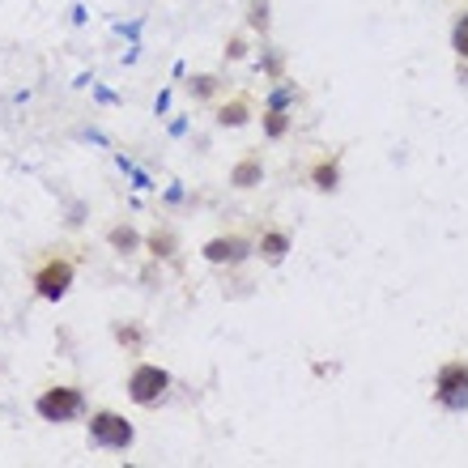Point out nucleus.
<instances>
[{
	"mask_svg": "<svg viewBox=\"0 0 468 468\" xmlns=\"http://www.w3.org/2000/svg\"><path fill=\"white\" fill-rule=\"evenodd\" d=\"M0 371H4V367H0Z\"/></svg>",
	"mask_w": 468,
	"mask_h": 468,
	"instance_id": "obj_25",
	"label": "nucleus"
},
{
	"mask_svg": "<svg viewBox=\"0 0 468 468\" xmlns=\"http://www.w3.org/2000/svg\"><path fill=\"white\" fill-rule=\"evenodd\" d=\"M145 252H149V260H157V264L175 260V252H179V234L171 230V226H154V230L145 234Z\"/></svg>",
	"mask_w": 468,
	"mask_h": 468,
	"instance_id": "obj_12",
	"label": "nucleus"
},
{
	"mask_svg": "<svg viewBox=\"0 0 468 468\" xmlns=\"http://www.w3.org/2000/svg\"><path fill=\"white\" fill-rule=\"evenodd\" d=\"M290 252H294V238H290V230H281V226H269V230H260V238H255V255H260L269 269H281Z\"/></svg>",
	"mask_w": 468,
	"mask_h": 468,
	"instance_id": "obj_7",
	"label": "nucleus"
},
{
	"mask_svg": "<svg viewBox=\"0 0 468 468\" xmlns=\"http://www.w3.org/2000/svg\"><path fill=\"white\" fill-rule=\"evenodd\" d=\"M243 26H247L252 35H260V39H269V30H273V4H269V0H247Z\"/></svg>",
	"mask_w": 468,
	"mask_h": 468,
	"instance_id": "obj_15",
	"label": "nucleus"
},
{
	"mask_svg": "<svg viewBox=\"0 0 468 468\" xmlns=\"http://www.w3.org/2000/svg\"><path fill=\"white\" fill-rule=\"evenodd\" d=\"M451 52H456V60H468V9H460L451 21Z\"/></svg>",
	"mask_w": 468,
	"mask_h": 468,
	"instance_id": "obj_19",
	"label": "nucleus"
},
{
	"mask_svg": "<svg viewBox=\"0 0 468 468\" xmlns=\"http://www.w3.org/2000/svg\"><path fill=\"white\" fill-rule=\"evenodd\" d=\"M307 183H311L315 192H324V196H336V192H341V183H345V175H341V154L319 157L311 171H307Z\"/></svg>",
	"mask_w": 468,
	"mask_h": 468,
	"instance_id": "obj_9",
	"label": "nucleus"
},
{
	"mask_svg": "<svg viewBox=\"0 0 468 468\" xmlns=\"http://www.w3.org/2000/svg\"><path fill=\"white\" fill-rule=\"evenodd\" d=\"M85 443L94 451H133L137 443V426L116 409H94L90 413V422H85Z\"/></svg>",
	"mask_w": 468,
	"mask_h": 468,
	"instance_id": "obj_3",
	"label": "nucleus"
},
{
	"mask_svg": "<svg viewBox=\"0 0 468 468\" xmlns=\"http://www.w3.org/2000/svg\"><path fill=\"white\" fill-rule=\"evenodd\" d=\"M264 175H269V171H264L260 154H243L230 166V175H226V179H230L234 192H252V188H260V183H264Z\"/></svg>",
	"mask_w": 468,
	"mask_h": 468,
	"instance_id": "obj_10",
	"label": "nucleus"
},
{
	"mask_svg": "<svg viewBox=\"0 0 468 468\" xmlns=\"http://www.w3.org/2000/svg\"><path fill=\"white\" fill-rule=\"evenodd\" d=\"M35 417L47 422V426H69V422H81L90 417V396L77 388V383H47L35 396Z\"/></svg>",
	"mask_w": 468,
	"mask_h": 468,
	"instance_id": "obj_1",
	"label": "nucleus"
},
{
	"mask_svg": "<svg viewBox=\"0 0 468 468\" xmlns=\"http://www.w3.org/2000/svg\"><path fill=\"white\" fill-rule=\"evenodd\" d=\"M73 281H77V264L69 260V255H43L39 264L30 269V286H35V298L43 303H64L69 290H73Z\"/></svg>",
	"mask_w": 468,
	"mask_h": 468,
	"instance_id": "obj_4",
	"label": "nucleus"
},
{
	"mask_svg": "<svg viewBox=\"0 0 468 468\" xmlns=\"http://www.w3.org/2000/svg\"><path fill=\"white\" fill-rule=\"evenodd\" d=\"M107 247L116 255H137V252H145V234H141L133 222H116V226L107 230Z\"/></svg>",
	"mask_w": 468,
	"mask_h": 468,
	"instance_id": "obj_11",
	"label": "nucleus"
},
{
	"mask_svg": "<svg viewBox=\"0 0 468 468\" xmlns=\"http://www.w3.org/2000/svg\"><path fill=\"white\" fill-rule=\"evenodd\" d=\"M303 98V90L294 85L290 77H281V81H273V90L264 94V107H277V111H294V102Z\"/></svg>",
	"mask_w": 468,
	"mask_h": 468,
	"instance_id": "obj_18",
	"label": "nucleus"
},
{
	"mask_svg": "<svg viewBox=\"0 0 468 468\" xmlns=\"http://www.w3.org/2000/svg\"><path fill=\"white\" fill-rule=\"evenodd\" d=\"M255 255V238H247V234H214V238H205L200 243V260L205 264H214V269H238V264H247Z\"/></svg>",
	"mask_w": 468,
	"mask_h": 468,
	"instance_id": "obj_6",
	"label": "nucleus"
},
{
	"mask_svg": "<svg viewBox=\"0 0 468 468\" xmlns=\"http://www.w3.org/2000/svg\"><path fill=\"white\" fill-rule=\"evenodd\" d=\"M460 85L468 90V60H460Z\"/></svg>",
	"mask_w": 468,
	"mask_h": 468,
	"instance_id": "obj_24",
	"label": "nucleus"
},
{
	"mask_svg": "<svg viewBox=\"0 0 468 468\" xmlns=\"http://www.w3.org/2000/svg\"><path fill=\"white\" fill-rule=\"evenodd\" d=\"M260 133H264V141H286L294 133V111L264 107V116H260Z\"/></svg>",
	"mask_w": 468,
	"mask_h": 468,
	"instance_id": "obj_13",
	"label": "nucleus"
},
{
	"mask_svg": "<svg viewBox=\"0 0 468 468\" xmlns=\"http://www.w3.org/2000/svg\"><path fill=\"white\" fill-rule=\"evenodd\" d=\"M111 336H116V345L119 350H128V353H141L145 350V341H149V332L141 328L137 319H124V324H111Z\"/></svg>",
	"mask_w": 468,
	"mask_h": 468,
	"instance_id": "obj_14",
	"label": "nucleus"
},
{
	"mask_svg": "<svg viewBox=\"0 0 468 468\" xmlns=\"http://www.w3.org/2000/svg\"><path fill=\"white\" fill-rule=\"evenodd\" d=\"M171 388H175V375L166 371V367H157V362H145V358H141L137 367L128 371V379H124V396H128L137 409H157V405H166Z\"/></svg>",
	"mask_w": 468,
	"mask_h": 468,
	"instance_id": "obj_2",
	"label": "nucleus"
},
{
	"mask_svg": "<svg viewBox=\"0 0 468 468\" xmlns=\"http://www.w3.org/2000/svg\"><path fill=\"white\" fill-rule=\"evenodd\" d=\"M64 226H69V230H81V226H85V200H73V205H69Z\"/></svg>",
	"mask_w": 468,
	"mask_h": 468,
	"instance_id": "obj_21",
	"label": "nucleus"
},
{
	"mask_svg": "<svg viewBox=\"0 0 468 468\" xmlns=\"http://www.w3.org/2000/svg\"><path fill=\"white\" fill-rule=\"evenodd\" d=\"M247 52H252V43H247V26H243V30H234L230 39H226L222 60H226V64H238V60H247Z\"/></svg>",
	"mask_w": 468,
	"mask_h": 468,
	"instance_id": "obj_20",
	"label": "nucleus"
},
{
	"mask_svg": "<svg viewBox=\"0 0 468 468\" xmlns=\"http://www.w3.org/2000/svg\"><path fill=\"white\" fill-rule=\"evenodd\" d=\"M222 90H226L222 73H192V81H188V94H192V102H214Z\"/></svg>",
	"mask_w": 468,
	"mask_h": 468,
	"instance_id": "obj_16",
	"label": "nucleus"
},
{
	"mask_svg": "<svg viewBox=\"0 0 468 468\" xmlns=\"http://www.w3.org/2000/svg\"><path fill=\"white\" fill-rule=\"evenodd\" d=\"M166 107H171V90H162L154 102V116H166Z\"/></svg>",
	"mask_w": 468,
	"mask_h": 468,
	"instance_id": "obj_23",
	"label": "nucleus"
},
{
	"mask_svg": "<svg viewBox=\"0 0 468 468\" xmlns=\"http://www.w3.org/2000/svg\"><path fill=\"white\" fill-rule=\"evenodd\" d=\"M255 69H260L269 81H281V77H286V52H281L277 43H264V47H260V56H255Z\"/></svg>",
	"mask_w": 468,
	"mask_h": 468,
	"instance_id": "obj_17",
	"label": "nucleus"
},
{
	"mask_svg": "<svg viewBox=\"0 0 468 468\" xmlns=\"http://www.w3.org/2000/svg\"><path fill=\"white\" fill-rule=\"evenodd\" d=\"M162 205H183V183H171L166 196H162Z\"/></svg>",
	"mask_w": 468,
	"mask_h": 468,
	"instance_id": "obj_22",
	"label": "nucleus"
},
{
	"mask_svg": "<svg viewBox=\"0 0 468 468\" xmlns=\"http://www.w3.org/2000/svg\"><path fill=\"white\" fill-rule=\"evenodd\" d=\"M434 405L443 413H468V362L448 358L434 371Z\"/></svg>",
	"mask_w": 468,
	"mask_h": 468,
	"instance_id": "obj_5",
	"label": "nucleus"
},
{
	"mask_svg": "<svg viewBox=\"0 0 468 468\" xmlns=\"http://www.w3.org/2000/svg\"><path fill=\"white\" fill-rule=\"evenodd\" d=\"M252 98L247 94H234V98H226V102H217L214 107V124L217 128H226V133H234V128H247L252 124Z\"/></svg>",
	"mask_w": 468,
	"mask_h": 468,
	"instance_id": "obj_8",
	"label": "nucleus"
}]
</instances>
